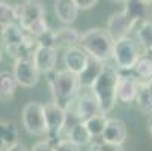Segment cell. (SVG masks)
Returning <instances> with one entry per match:
<instances>
[{
    "label": "cell",
    "mask_w": 152,
    "mask_h": 151,
    "mask_svg": "<svg viewBox=\"0 0 152 151\" xmlns=\"http://www.w3.org/2000/svg\"><path fill=\"white\" fill-rule=\"evenodd\" d=\"M48 85L53 94V103L60 106L63 110H69L74 101L78 98L80 91V80L78 76L63 70V71H53L48 74Z\"/></svg>",
    "instance_id": "cell-1"
},
{
    "label": "cell",
    "mask_w": 152,
    "mask_h": 151,
    "mask_svg": "<svg viewBox=\"0 0 152 151\" xmlns=\"http://www.w3.org/2000/svg\"><path fill=\"white\" fill-rule=\"evenodd\" d=\"M115 42L116 41L107 32V29L94 27L81 33L78 44L91 57L99 62H107L108 59L113 57Z\"/></svg>",
    "instance_id": "cell-2"
},
{
    "label": "cell",
    "mask_w": 152,
    "mask_h": 151,
    "mask_svg": "<svg viewBox=\"0 0 152 151\" xmlns=\"http://www.w3.org/2000/svg\"><path fill=\"white\" fill-rule=\"evenodd\" d=\"M119 80H121V74H119L118 68L105 63L101 76L98 77V80L92 86V92L96 97V100L99 103V107H101V112L104 115L110 112L115 107L116 101H118Z\"/></svg>",
    "instance_id": "cell-3"
},
{
    "label": "cell",
    "mask_w": 152,
    "mask_h": 151,
    "mask_svg": "<svg viewBox=\"0 0 152 151\" xmlns=\"http://www.w3.org/2000/svg\"><path fill=\"white\" fill-rule=\"evenodd\" d=\"M143 47L139 44V41L126 36L122 39H118L115 42V52H113V59L116 63L118 70H134L137 62L143 56L142 53Z\"/></svg>",
    "instance_id": "cell-4"
},
{
    "label": "cell",
    "mask_w": 152,
    "mask_h": 151,
    "mask_svg": "<svg viewBox=\"0 0 152 151\" xmlns=\"http://www.w3.org/2000/svg\"><path fill=\"white\" fill-rule=\"evenodd\" d=\"M23 127L35 136H42L47 133V121H45V109L44 104L38 101H29L23 106L21 110Z\"/></svg>",
    "instance_id": "cell-5"
},
{
    "label": "cell",
    "mask_w": 152,
    "mask_h": 151,
    "mask_svg": "<svg viewBox=\"0 0 152 151\" xmlns=\"http://www.w3.org/2000/svg\"><path fill=\"white\" fill-rule=\"evenodd\" d=\"M45 109V121H47V135L50 136V141L57 138L59 133L63 130V127L66 125L68 121V112L63 110L60 106H57L56 103H47L44 106Z\"/></svg>",
    "instance_id": "cell-6"
},
{
    "label": "cell",
    "mask_w": 152,
    "mask_h": 151,
    "mask_svg": "<svg viewBox=\"0 0 152 151\" xmlns=\"http://www.w3.org/2000/svg\"><path fill=\"white\" fill-rule=\"evenodd\" d=\"M14 76L18 82V85L24 88H33L39 82V71L35 65L33 59L24 57V59H17L14 63Z\"/></svg>",
    "instance_id": "cell-7"
},
{
    "label": "cell",
    "mask_w": 152,
    "mask_h": 151,
    "mask_svg": "<svg viewBox=\"0 0 152 151\" xmlns=\"http://www.w3.org/2000/svg\"><path fill=\"white\" fill-rule=\"evenodd\" d=\"M17 20L24 30L36 20L45 17V8L41 2H24L15 6Z\"/></svg>",
    "instance_id": "cell-8"
},
{
    "label": "cell",
    "mask_w": 152,
    "mask_h": 151,
    "mask_svg": "<svg viewBox=\"0 0 152 151\" xmlns=\"http://www.w3.org/2000/svg\"><path fill=\"white\" fill-rule=\"evenodd\" d=\"M89 62H91V56L78 46L65 50L63 63L66 67V71H69L75 76H81L86 71V68H88Z\"/></svg>",
    "instance_id": "cell-9"
},
{
    "label": "cell",
    "mask_w": 152,
    "mask_h": 151,
    "mask_svg": "<svg viewBox=\"0 0 152 151\" xmlns=\"http://www.w3.org/2000/svg\"><path fill=\"white\" fill-rule=\"evenodd\" d=\"M99 113L102 112H101L99 103L96 97L94 95V92H83L78 95L75 101V116L80 119V122H84Z\"/></svg>",
    "instance_id": "cell-10"
},
{
    "label": "cell",
    "mask_w": 152,
    "mask_h": 151,
    "mask_svg": "<svg viewBox=\"0 0 152 151\" xmlns=\"http://www.w3.org/2000/svg\"><path fill=\"white\" fill-rule=\"evenodd\" d=\"M134 26H136V23L124 11L115 12V14L110 15V18L107 21V32L113 36L115 41H118V39L129 36L128 33Z\"/></svg>",
    "instance_id": "cell-11"
},
{
    "label": "cell",
    "mask_w": 152,
    "mask_h": 151,
    "mask_svg": "<svg viewBox=\"0 0 152 151\" xmlns=\"http://www.w3.org/2000/svg\"><path fill=\"white\" fill-rule=\"evenodd\" d=\"M140 85H142V82L139 80L137 76H133V74L121 76V80L118 85V100L121 103H126V104L136 101Z\"/></svg>",
    "instance_id": "cell-12"
},
{
    "label": "cell",
    "mask_w": 152,
    "mask_h": 151,
    "mask_svg": "<svg viewBox=\"0 0 152 151\" xmlns=\"http://www.w3.org/2000/svg\"><path fill=\"white\" fill-rule=\"evenodd\" d=\"M128 130H126V124L122 119L118 118H108L105 130L102 133V141L107 144H113V145H124L126 141Z\"/></svg>",
    "instance_id": "cell-13"
},
{
    "label": "cell",
    "mask_w": 152,
    "mask_h": 151,
    "mask_svg": "<svg viewBox=\"0 0 152 151\" xmlns=\"http://www.w3.org/2000/svg\"><path fill=\"white\" fill-rule=\"evenodd\" d=\"M33 62L39 73L50 74L56 71V62H57V50L53 47H42L39 46L33 55Z\"/></svg>",
    "instance_id": "cell-14"
},
{
    "label": "cell",
    "mask_w": 152,
    "mask_h": 151,
    "mask_svg": "<svg viewBox=\"0 0 152 151\" xmlns=\"http://www.w3.org/2000/svg\"><path fill=\"white\" fill-rule=\"evenodd\" d=\"M124 5H125L124 12L131 18L136 24L148 21L146 18L149 17L152 2H146V0H128V2H124Z\"/></svg>",
    "instance_id": "cell-15"
},
{
    "label": "cell",
    "mask_w": 152,
    "mask_h": 151,
    "mask_svg": "<svg viewBox=\"0 0 152 151\" xmlns=\"http://www.w3.org/2000/svg\"><path fill=\"white\" fill-rule=\"evenodd\" d=\"M54 12L62 23L69 24L75 21L78 15V8L75 5V0H57L54 2Z\"/></svg>",
    "instance_id": "cell-16"
},
{
    "label": "cell",
    "mask_w": 152,
    "mask_h": 151,
    "mask_svg": "<svg viewBox=\"0 0 152 151\" xmlns=\"http://www.w3.org/2000/svg\"><path fill=\"white\" fill-rule=\"evenodd\" d=\"M15 144H18L17 124L14 121H0V150L6 151Z\"/></svg>",
    "instance_id": "cell-17"
},
{
    "label": "cell",
    "mask_w": 152,
    "mask_h": 151,
    "mask_svg": "<svg viewBox=\"0 0 152 151\" xmlns=\"http://www.w3.org/2000/svg\"><path fill=\"white\" fill-rule=\"evenodd\" d=\"M80 36L81 33L77 30V29H72V27H62V29H57L56 30V35H54V44H56V50L57 49H71V47H75V44L80 42Z\"/></svg>",
    "instance_id": "cell-18"
},
{
    "label": "cell",
    "mask_w": 152,
    "mask_h": 151,
    "mask_svg": "<svg viewBox=\"0 0 152 151\" xmlns=\"http://www.w3.org/2000/svg\"><path fill=\"white\" fill-rule=\"evenodd\" d=\"M104 67H105L104 62H99V60L91 57V62H89L88 68H86V71L81 76H78L80 86H83V88H92L95 85V82L98 80V77L101 76Z\"/></svg>",
    "instance_id": "cell-19"
},
{
    "label": "cell",
    "mask_w": 152,
    "mask_h": 151,
    "mask_svg": "<svg viewBox=\"0 0 152 151\" xmlns=\"http://www.w3.org/2000/svg\"><path fill=\"white\" fill-rule=\"evenodd\" d=\"M18 82L14 73L2 71L0 73V101H9L17 91Z\"/></svg>",
    "instance_id": "cell-20"
},
{
    "label": "cell",
    "mask_w": 152,
    "mask_h": 151,
    "mask_svg": "<svg viewBox=\"0 0 152 151\" xmlns=\"http://www.w3.org/2000/svg\"><path fill=\"white\" fill-rule=\"evenodd\" d=\"M68 139L81 148L83 145H88L94 138L89 133V130H88V127H86L84 122H75L68 132Z\"/></svg>",
    "instance_id": "cell-21"
},
{
    "label": "cell",
    "mask_w": 152,
    "mask_h": 151,
    "mask_svg": "<svg viewBox=\"0 0 152 151\" xmlns=\"http://www.w3.org/2000/svg\"><path fill=\"white\" fill-rule=\"evenodd\" d=\"M136 39L143 47V50L152 52V23L151 21H145V23H140L137 26Z\"/></svg>",
    "instance_id": "cell-22"
},
{
    "label": "cell",
    "mask_w": 152,
    "mask_h": 151,
    "mask_svg": "<svg viewBox=\"0 0 152 151\" xmlns=\"http://www.w3.org/2000/svg\"><path fill=\"white\" fill-rule=\"evenodd\" d=\"M136 76L140 82H151L152 80V55H143L134 68Z\"/></svg>",
    "instance_id": "cell-23"
},
{
    "label": "cell",
    "mask_w": 152,
    "mask_h": 151,
    "mask_svg": "<svg viewBox=\"0 0 152 151\" xmlns=\"http://www.w3.org/2000/svg\"><path fill=\"white\" fill-rule=\"evenodd\" d=\"M107 121H108V118H105L104 113H99V115L92 116L88 121H84V124H86V127H88L89 133L92 135V138H99V136L102 138V133L105 130Z\"/></svg>",
    "instance_id": "cell-24"
},
{
    "label": "cell",
    "mask_w": 152,
    "mask_h": 151,
    "mask_svg": "<svg viewBox=\"0 0 152 151\" xmlns=\"http://www.w3.org/2000/svg\"><path fill=\"white\" fill-rule=\"evenodd\" d=\"M137 104L140 107V110L151 115L152 113V92L149 91L148 85L142 82L140 85V89H139V94H137Z\"/></svg>",
    "instance_id": "cell-25"
},
{
    "label": "cell",
    "mask_w": 152,
    "mask_h": 151,
    "mask_svg": "<svg viewBox=\"0 0 152 151\" xmlns=\"http://www.w3.org/2000/svg\"><path fill=\"white\" fill-rule=\"evenodd\" d=\"M17 12H15V6L6 3V2H0V24L3 27L17 23Z\"/></svg>",
    "instance_id": "cell-26"
},
{
    "label": "cell",
    "mask_w": 152,
    "mask_h": 151,
    "mask_svg": "<svg viewBox=\"0 0 152 151\" xmlns=\"http://www.w3.org/2000/svg\"><path fill=\"white\" fill-rule=\"evenodd\" d=\"M48 30H50V29H48V24H47V20H45V17H44V18H39V20H36L35 23H32V24H30V26L26 29V32H27L29 35L35 36L36 39H39L42 35H45Z\"/></svg>",
    "instance_id": "cell-27"
},
{
    "label": "cell",
    "mask_w": 152,
    "mask_h": 151,
    "mask_svg": "<svg viewBox=\"0 0 152 151\" xmlns=\"http://www.w3.org/2000/svg\"><path fill=\"white\" fill-rule=\"evenodd\" d=\"M56 151H80V147L71 142L69 139H60L54 144Z\"/></svg>",
    "instance_id": "cell-28"
},
{
    "label": "cell",
    "mask_w": 152,
    "mask_h": 151,
    "mask_svg": "<svg viewBox=\"0 0 152 151\" xmlns=\"http://www.w3.org/2000/svg\"><path fill=\"white\" fill-rule=\"evenodd\" d=\"M92 151H124V148L121 145H113V144H107L101 141L92 145Z\"/></svg>",
    "instance_id": "cell-29"
},
{
    "label": "cell",
    "mask_w": 152,
    "mask_h": 151,
    "mask_svg": "<svg viewBox=\"0 0 152 151\" xmlns=\"http://www.w3.org/2000/svg\"><path fill=\"white\" fill-rule=\"evenodd\" d=\"M32 151H56L54 150V145L48 141H42V142H38L32 147Z\"/></svg>",
    "instance_id": "cell-30"
},
{
    "label": "cell",
    "mask_w": 152,
    "mask_h": 151,
    "mask_svg": "<svg viewBox=\"0 0 152 151\" xmlns=\"http://www.w3.org/2000/svg\"><path fill=\"white\" fill-rule=\"evenodd\" d=\"M96 0H75V5L78 8V11H88L94 6H96Z\"/></svg>",
    "instance_id": "cell-31"
},
{
    "label": "cell",
    "mask_w": 152,
    "mask_h": 151,
    "mask_svg": "<svg viewBox=\"0 0 152 151\" xmlns=\"http://www.w3.org/2000/svg\"><path fill=\"white\" fill-rule=\"evenodd\" d=\"M6 151H27V148H26V145H24V144H21V142H18V144H15L14 147L8 148Z\"/></svg>",
    "instance_id": "cell-32"
},
{
    "label": "cell",
    "mask_w": 152,
    "mask_h": 151,
    "mask_svg": "<svg viewBox=\"0 0 152 151\" xmlns=\"http://www.w3.org/2000/svg\"><path fill=\"white\" fill-rule=\"evenodd\" d=\"M143 83H146V85H148V88H149V91L152 92V80H151V82H143Z\"/></svg>",
    "instance_id": "cell-33"
},
{
    "label": "cell",
    "mask_w": 152,
    "mask_h": 151,
    "mask_svg": "<svg viewBox=\"0 0 152 151\" xmlns=\"http://www.w3.org/2000/svg\"><path fill=\"white\" fill-rule=\"evenodd\" d=\"M149 132H151V136H152V119H151V122H149Z\"/></svg>",
    "instance_id": "cell-34"
},
{
    "label": "cell",
    "mask_w": 152,
    "mask_h": 151,
    "mask_svg": "<svg viewBox=\"0 0 152 151\" xmlns=\"http://www.w3.org/2000/svg\"><path fill=\"white\" fill-rule=\"evenodd\" d=\"M0 60H2V50H0Z\"/></svg>",
    "instance_id": "cell-35"
},
{
    "label": "cell",
    "mask_w": 152,
    "mask_h": 151,
    "mask_svg": "<svg viewBox=\"0 0 152 151\" xmlns=\"http://www.w3.org/2000/svg\"><path fill=\"white\" fill-rule=\"evenodd\" d=\"M0 151H2V150H0Z\"/></svg>",
    "instance_id": "cell-36"
}]
</instances>
